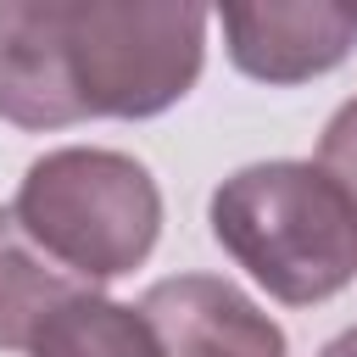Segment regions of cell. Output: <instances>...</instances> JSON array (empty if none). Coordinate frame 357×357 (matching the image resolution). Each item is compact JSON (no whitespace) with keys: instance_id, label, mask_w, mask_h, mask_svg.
<instances>
[{"instance_id":"2","label":"cell","mask_w":357,"mask_h":357,"mask_svg":"<svg viewBox=\"0 0 357 357\" xmlns=\"http://www.w3.org/2000/svg\"><path fill=\"white\" fill-rule=\"evenodd\" d=\"M218 245L284 307H312L357 279V201L318 162H251L212 190Z\"/></svg>"},{"instance_id":"7","label":"cell","mask_w":357,"mask_h":357,"mask_svg":"<svg viewBox=\"0 0 357 357\" xmlns=\"http://www.w3.org/2000/svg\"><path fill=\"white\" fill-rule=\"evenodd\" d=\"M28 357H162V346L139 307H123L100 290H78L39 324Z\"/></svg>"},{"instance_id":"6","label":"cell","mask_w":357,"mask_h":357,"mask_svg":"<svg viewBox=\"0 0 357 357\" xmlns=\"http://www.w3.org/2000/svg\"><path fill=\"white\" fill-rule=\"evenodd\" d=\"M78 290H89V284H78L61 262H50L22 234L17 212L0 206V351H28L39 324Z\"/></svg>"},{"instance_id":"4","label":"cell","mask_w":357,"mask_h":357,"mask_svg":"<svg viewBox=\"0 0 357 357\" xmlns=\"http://www.w3.org/2000/svg\"><path fill=\"white\" fill-rule=\"evenodd\" d=\"M139 318L151 324L162 357H290L284 329L218 273L156 279L139 296Z\"/></svg>"},{"instance_id":"5","label":"cell","mask_w":357,"mask_h":357,"mask_svg":"<svg viewBox=\"0 0 357 357\" xmlns=\"http://www.w3.org/2000/svg\"><path fill=\"white\" fill-rule=\"evenodd\" d=\"M229 61L257 84H307L357 45L351 6H229L218 11Z\"/></svg>"},{"instance_id":"9","label":"cell","mask_w":357,"mask_h":357,"mask_svg":"<svg viewBox=\"0 0 357 357\" xmlns=\"http://www.w3.org/2000/svg\"><path fill=\"white\" fill-rule=\"evenodd\" d=\"M318 357H357V324H351V329H340V335H335Z\"/></svg>"},{"instance_id":"1","label":"cell","mask_w":357,"mask_h":357,"mask_svg":"<svg viewBox=\"0 0 357 357\" xmlns=\"http://www.w3.org/2000/svg\"><path fill=\"white\" fill-rule=\"evenodd\" d=\"M201 6L6 0L0 6V117L67 128L84 117H156L178 106L206 61Z\"/></svg>"},{"instance_id":"8","label":"cell","mask_w":357,"mask_h":357,"mask_svg":"<svg viewBox=\"0 0 357 357\" xmlns=\"http://www.w3.org/2000/svg\"><path fill=\"white\" fill-rule=\"evenodd\" d=\"M318 167L357 201V95L324 123V139H318Z\"/></svg>"},{"instance_id":"3","label":"cell","mask_w":357,"mask_h":357,"mask_svg":"<svg viewBox=\"0 0 357 357\" xmlns=\"http://www.w3.org/2000/svg\"><path fill=\"white\" fill-rule=\"evenodd\" d=\"M11 212L78 284L134 273L162 234V190L151 167L100 145H61L28 162Z\"/></svg>"}]
</instances>
